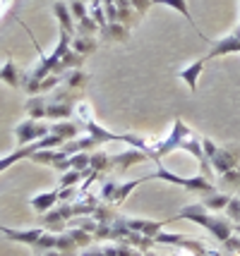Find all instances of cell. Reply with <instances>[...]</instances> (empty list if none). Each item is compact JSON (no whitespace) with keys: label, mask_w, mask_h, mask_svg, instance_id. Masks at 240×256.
<instances>
[{"label":"cell","mask_w":240,"mask_h":256,"mask_svg":"<svg viewBox=\"0 0 240 256\" xmlns=\"http://www.w3.org/2000/svg\"><path fill=\"white\" fill-rule=\"evenodd\" d=\"M175 220H192V223L202 225L221 244L228 240L230 234H235V223L230 220L228 216H211V211L206 208L204 204H190V206H185L183 211H178L173 218H168V225H173Z\"/></svg>","instance_id":"6da1fadb"},{"label":"cell","mask_w":240,"mask_h":256,"mask_svg":"<svg viewBox=\"0 0 240 256\" xmlns=\"http://www.w3.org/2000/svg\"><path fill=\"white\" fill-rule=\"evenodd\" d=\"M154 166H156V172H149L147 178L149 180H166V182H173V184H180V187H185V190H192V192H199V194H214V192H218V187L211 182L209 178H204L202 172L197 175V178H180V175H173V172H168L166 168L161 166V160H154Z\"/></svg>","instance_id":"7a4b0ae2"},{"label":"cell","mask_w":240,"mask_h":256,"mask_svg":"<svg viewBox=\"0 0 240 256\" xmlns=\"http://www.w3.org/2000/svg\"><path fill=\"white\" fill-rule=\"evenodd\" d=\"M202 148H204L206 160L211 163V170L218 172V175H223V172H228L233 168H238V163H240L238 148H218L211 139H204V136H202Z\"/></svg>","instance_id":"3957f363"},{"label":"cell","mask_w":240,"mask_h":256,"mask_svg":"<svg viewBox=\"0 0 240 256\" xmlns=\"http://www.w3.org/2000/svg\"><path fill=\"white\" fill-rule=\"evenodd\" d=\"M142 182H149L147 175L139 180H132V182H125V184H120V182H115V180H106L101 184V201L118 206V204H123V201L127 199V194L135 190V187H139Z\"/></svg>","instance_id":"277c9868"},{"label":"cell","mask_w":240,"mask_h":256,"mask_svg":"<svg viewBox=\"0 0 240 256\" xmlns=\"http://www.w3.org/2000/svg\"><path fill=\"white\" fill-rule=\"evenodd\" d=\"M48 134H51V127H48L46 122H41V120H32V118L15 127V136H17V142H20L22 146L34 144V142L44 139V136H48Z\"/></svg>","instance_id":"5b68a950"},{"label":"cell","mask_w":240,"mask_h":256,"mask_svg":"<svg viewBox=\"0 0 240 256\" xmlns=\"http://www.w3.org/2000/svg\"><path fill=\"white\" fill-rule=\"evenodd\" d=\"M77 256H144V252L132 249V244L125 242H118V244H106V246H92V249H84Z\"/></svg>","instance_id":"8992f818"},{"label":"cell","mask_w":240,"mask_h":256,"mask_svg":"<svg viewBox=\"0 0 240 256\" xmlns=\"http://www.w3.org/2000/svg\"><path fill=\"white\" fill-rule=\"evenodd\" d=\"M226 53H240V26H235L233 34L223 36V38H218L216 44H214V48L209 50L206 60H211V58H221V56H226Z\"/></svg>","instance_id":"52a82bcc"},{"label":"cell","mask_w":240,"mask_h":256,"mask_svg":"<svg viewBox=\"0 0 240 256\" xmlns=\"http://www.w3.org/2000/svg\"><path fill=\"white\" fill-rule=\"evenodd\" d=\"M118 220L123 225H127L130 230H137V232L147 234V237H156L161 232V228L163 225H168V220H142V218H123V216H118Z\"/></svg>","instance_id":"ba28073f"},{"label":"cell","mask_w":240,"mask_h":256,"mask_svg":"<svg viewBox=\"0 0 240 256\" xmlns=\"http://www.w3.org/2000/svg\"><path fill=\"white\" fill-rule=\"evenodd\" d=\"M0 232L5 234L8 240H12V242H22V244H27V246H34L36 240L46 232V228H44V230H39V228H29V230H12V228H5V225H3V228H0Z\"/></svg>","instance_id":"9c48e42d"},{"label":"cell","mask_w":240,"mask_h":256,"mask_svg":"<svg viewBox=\"0 0 240 256\" xmlns=\"http://www.w3.org/2000/svg\"><path fill=\"white\" fill-rule=\"evenodd\" d=\"M149 154H144V151H139V148H127L125 154H115L113 156V168H118L120 172H125L130 166H135V163H142V160H147Z\"/></svg>","instance_id":"30bf717a"},{"label":"cell","mask_w":240,"mask_h":256,"mask_svg":"<svg viewBox=\"0 0 240 256\" xmlns=\"http://www.w3.org/2000/svg\"><path fill=\"white\" fill-rule=\"evenodd\" d=\"M53 12H56L58 22H60V29L72 34V36H77V24H75V17H72V12H70V5L56 0V2H53Z\"/></svg>","instance_id":"8fae6325"},{"label":"cell","mask_w":240,"mask_h":256,"mask_svg":"<svg viewBox=\"0 0 240 256\" xmlns=\"http://www.w3.org/2000/svg\"><path fill=\"white\" fill-rule=\"evenodd\" d=\"M39 223H41V228H46V230H51V232H65V230L70 228L68 220L63 218V213L58 211V208H51L48 213H41Z\"/></svg>","instance_id":"7c38bea8"},{"label":"cell","mask_w":240,"mask_h":256,"mask_svg":"<svg viewBox=\"0 0 240 256\" xmlns=\"http://www.w3.org/2000/svg\"><path fill=\"white\" fill-rule=\"evenodd\" d=\"M99 36L106 38V41H123L125 44L127 38H130V26H125V24H120V22H108L99 29Z\"/></svg>","instance_id":"4fadbf2b"},{"label":"cell","mask_w":240,"mask_h":256,"mask_svg":"<svg viewBox=\"0 0 240 256\" xmlns=\"http://www.w3.org/2000/svg\"><path fill=\"white\" fill-rule=\"evenodd\" d=\"M77 103H70V100H51L48 98V108H46V118L53 120H68L70 115L75 112Z\"/></svg>","instance_id":"5bb4252c"},{"label":"cell","mask_w":240,"mask_h":256,"mask_svg":"<svg viewBox=\"0 0 240 256\" xmlns=\"http://www.w3.org/2000/svg\"><path fill=\"white\" fill-rule=\"evenodd\" d=\"M216 187L218 192H226V194H240V168H233L228 172L218 175Z\"/></svg>","instance_id":"9a60e30c"},{"label":"cell","mask_w":240,"mask_h":256,"mask_svg":"<svg viewBox=\"0 0 240 256\" xmlns=\"http://www.w3.org/2000/svg\"><path fill=\"white\" fill-rule=\"evenodd\" d=\"M46 108H48V96H32V98L24 103V112L32 118V120H44L46 118Z\"/></svg>","instance_id":"2e32d148"},{"label":"cell","mask_w":240,"mask_h":256,"mask_svg":"<svg viewBox=\"0 0 240 256\" xmlns=\"http://www.w3.org/2000/svg\"><path fill=\"white\" fill-rule=\"evenodd\" d=\"M58 201H60V196H58V190H56V192H44V194H39V196H34L29 204H32V208H34L36 213H48L51 208H56Z\"/></svg>","instance_id":"e0dca14e"},{"label":"cell","mask_w":240,"mask_h":256,"mask_svg":"<svg viewBox=\"0 0 240 256\" xmlns=\"http://www.w3.org/2000/svg\"><path fill=\"white\" fill-rule=\"evenodd\" d=\"M87 82H89V74H87V72H82L80 67L68 70V72H63V74H60V84H65V86H70V89H75V91H80Z\"/></svg>","instance_id":"ac0fdd59"},{"label":"cell","mask_w":240,"mask_h":256,"mask_svg":"<svg viewBox=\"0 0 240 256\" xmlns=\"http://www.w3.org/2000/svg\"><path fill=\"white\" fill-rule=\"evenodd\" d=\"M0 82L10 84L12 89H20V86H22V77H20L17 65H15V60H12V58H8V60H5V65L0 67Z\"/></svg>","instance_id":"d6986e66"},{"label":"cell","mask_w":240,"mask_h":256,"mask_svg":"<svg viewBox=\"0 0 240 256\" xmlns=\"http://www.w3.org/2000/svg\"><path fill=\"white\" fill-rule=\"evenodd\" d=\"M206 65V58H199L197 62H192L190 67H185L183 72H180V77H183V82L190 86V89H197V79H199V74H202V70H204Z\"/></svg>","instance_id":"ffe728a7"},{"label":"cell","mask_w":240,"mask_h":256,"mask_svg":"<svg viewBox=\"0 0 240 256\" xmlns=\"http://www.w3.org/2000/svg\"><path fill=\"white\" fill-rule=\"evenodd\" d=\"M82 130V122L77 120V122H68V120H60V122H56L53 127H51V132L53 134H60L65 142H70V139H77V134H80Z\"/></svg>","instance_id":"44dd1931"},{"label":"cell","mask_w":240,"mask_h":256,"mask_svg":"<svg viewBox=\"0 0 240 256\" xmlns=\"http://www.w3.org/2000/svg\"><path fill=\"white\" fill-rule=\"evenodd\" d=\"M92 218L96 220V223H106V225H111L118 218V211H115V206L113 204H106V201H99V206L94 208L92 213Z\"/></svg>","instance_id":"7402d4cb"},{"label":"cell","mask_w":240,"mask_h":256,"mask_svg":"<svg viewBox=\"0 0 240 256\" xmlns=\"http://www.w3.org/2000/svg\"><path fill=\"white\" fill-rule=\"evenodd\" d=\"M230 201V194H226V192H214V194H206L204 199H202V204H204L209 211H223L226 206H228Z\"/></svg>","instance_id":"603a6c76"},{"label":"cell","mask_w":240,"mask_h":256,"mask_svg":"<svg viewBox=\"0 0 240 256\" xmlns=\"http://www.w3.org/2000/svg\"><path fill=\"white\" fill-rule=\"evenodd\" d=\"M92 170L96 172H111L113 170V156H108V154H103V151H94L92 154Z\"/></svg>","instance_id":"cb8c5ba5"},{"label":"cell","mask_w":240,"mask_h":256,"mask_svg":"<svg viewBox=\"0 0 240 256\" xmlns=\"http://www.w3.org/2000/svg\"><path fill=\"white\" fill-rule=\"evenodd\" d=\"M72 50H77L80 56H89L96 50V36H75L72 38Z\"/></svg>","instance_id":"d4e9b609"},{"label":"cell","mask_w":240,"mask_h":256,"mask_svg":"<svg viewBox=\"0 0 240 256\" xmlns=\"http://www.w3.org/2000/svg\"><path fill=\"white\" fill-rule=\"evenodd\" d=\"M96 32H99V24L92 14L77 20V36H96Z\"/></svg>","instance_id":"484cf974"},{"label":"cell","mask_w":240,"mask_h":256,"mask_svg":"<svg viewBox=\"0 0 240 256\" xmlns=\"http://www.w3.org/2000/svg\"><path fill=\"white\" fill-rule=\"evenodd\" d=\"M75 110H77V120H80L82 124L94 120V110H92V103H89V100H80Z\"/></svg>","instance_id":"4316f807"},{"label":"cell","mask_w":240,"mask_h":256,"mask_svg":"<svg viewBox=\"0 0 240 256\" xmlns=\"http://www.w3.org/2000/svg\"><path fill=\"white\" fill-rule=\"evenodd\" d=\"M226 211V216H228L233 223H240V194H235V196H230L228 206L223 208Z\"/></svg>","instance_id":"83f0119b"},{"label":"cell","mask_w":240,"mask_h":256,"mask_svg":"<svg viewBox=\"0 0 240 256\" xmlns=\"http://www.w3.org/2000/svg\"><path fill=\"white\" fill-rule=\"evenodd\" d=\"M70 12H72L75 20L87 17V2H84V0H72V2H70Z\"/></svg>","instance_id":"f1b7e54d"},{"label":"cell","mask_w":240,"mask_h":256,"mask_svg":"<svg viewBox=\"0 0 240 256\" xmlns=\"http://www.w3.org/2000/svg\"><path fill=\"white\" fill-rule=\"evenodd\" d=\"M58 196L60 201H77L80 199V190H77V184H72V187H63V190H58Z\"/></svg>","instance_id":"f546056e"},{"label":"cell","mask_w":240,"mask_h":256,"mask_svg":"<svg viewBox=\"0 0 240 256\" xmlns=\"http://www.w3.org/2000/svg\"><path fill=\"white\" fill-rule=\"evenodd\" d=\"M223 249H228L230 254L240 256V234H230L228 240L223 242Z\"/></svg>","instance_id":"4dcf8cb0"},{"label":"cell","mask_w":240,"mask_h":256,"mask_svg":"<svg viewBox=\"0 0 240 256\" xmlns=\"http://www.w3.org/2000/svg\"><path fill=\"white\" fill-rule=\"evenodd\" d=\"M10 5H12V0H0V17L10 10Z\"/></svg>","instance_id":"1f68e13d"},{"label":"cell","mask_w":240,"mask_h":256,"mask_svg":"<svg viewBox=\"0 0 240 256\" xmlns=\"http://www.w3.org/2000/svg\"><path fill=\"white\" fill-rule=\"evenodd\" d=\"M39 256H65V254L58 252V249H48V252H44V254H39Z\"/></svg>","instance_id":"d6a6232c"},{"label":"cell","mask_w":240,"mask_h":256,"mask_svg":"<svg viewBox=\"0 0 240 256\" xmlns=\"http://www.w3.org/2000/svg\"><path fill=\"white\" fill-rule=\"evenodd\" d=\"M235 234H240V223H235Z\"/></svg>","instance_id":"836d02e7"},{"label":"cell","mask_w":240,"mask_h":256,"mask_svg":"<svg viewBox=\"0 0 240 256\" xmlns=\"http://www.w3.org/2000/svg\"><path fill=\"white\" fill-rule=\"evenodd\" d=\"M84 2H87V0H84Z\"/></svg>","instance_id":"e575fe53"},{"label":"cell","mask_w":240,"mask_h":256,"mask_svg":"<svg viewBox=\"0 0 240 256\" xmlns=\"http://www.w3.org/2000/svg\"><path fill=\"white\" fill-rule=\"evenodd\" d=\"M0 228H3V225H0Z\"/></svg>","instance_id":"d590c367"}]
</instances>
